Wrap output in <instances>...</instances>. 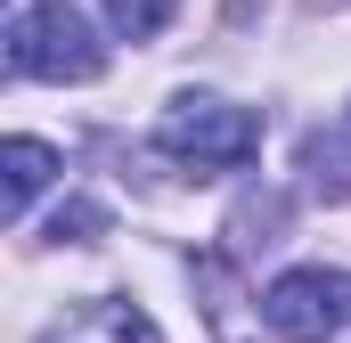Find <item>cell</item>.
<instances>
[{
  "instance_id": "cell-1",
  "label": "cell",
  "mask_w": 351,
  "mask_h": 343,
  "mask_svg": "<svg viewBox=\"0 0 351 343\" xmlns=\"http://www.w3.org/2000/svg\"><path fill=\"white\" fill-rule=\"evenodd\" d=\"M156 147L180 156V164H196V172H237V164L262 156V115L229 106V98H180L156 123Z\"/></svg>"
},
{
  "instance_id": "cell-2",
  "label": "cell",
  "mask_w": 351,
  "mask_h": 343,
  "mask_svg": "<svg viewBox=\"0 0 351 343\" xmlns=\"http://www.w3.org/2000/svg\"><path fill=\"white\" fill-rule=\"evenodd\" d=\"M8 66L33 74V82H98L106 49L90 41V25L66 8V0H41L8 25Z\"/></svg>"
},
{
  "instance_id": "cell-3",
  "label": "cell",
  "mask_w": 351,
  "mask_h": 343,
  "mask_svg": "<svg viewBox=\"0 0 351 343\" xmlns=\"http://www.w3.org/2000/svg\"><path fill=\"white\" fill-rule=\"evenodd\" d=\"M262 319L278 343H327L351 319V278L343 270H286L262 294Z\"/></svg>"
},
{
  "instance_id": "cell-4",
  "label": "cell",
  "mask_w": 351,
  "mask_h": 343,
  "mask_svg": "<svg viewBox=\"0 0 351 343\" xmlns=\"http://www.w3.org/2000/svg\"><path fill=\"white\" fill-rule=\"evenodd\" d=\"M49 343H164V335H156V319H147L139 303H90V311H74Z\"/></svg>"
},
{
  "instance_id": "cell-5",
  "label": "cell",
  "mask_w": 351,
  "mask_h": 343,
  "mask_svg": "<svg viewBox=\"0 0 351 343\" xmlns=\"http://www.w3.org/2000/svg\"><path fill=\"white\" fill-rule=\"evenodd\" d=\"M0 180H8V188H0V213L25 221V204L58 180V156H49L41 139H8V147H0Z\"/></svg>"
},
{
  "instance_id": "cell-6",
  "label": "cell",
  "mask_w": 351,
  "mask_h": 343,
  "mask_svg": "<svg viewBox=\"0 0 351 343\" xmlns=\"http://www.w3.org/2000/svg\"><path fill=\"white\" fill-rule=\"evenodd\" d=\"M180 0H106V25L123 33V41H156L164 25H172Z\"/></svg>"
},
{
  "instance_id": "cell-7",
  "label": "cell",
  "mask_w": 351,
  "mask_h": 343,
  "mask_svg": "<svg viewBox=\"0 0 351 343\" xmlns=\"http://www.w3.org/2000/svg\"><path fill=\"white\" fill-rule=\"evenodd\" d=\"M98 229H106V204H90V196H74V204L49 221V237H58V246H90Z\"/></svg>"
}]
</instances>
